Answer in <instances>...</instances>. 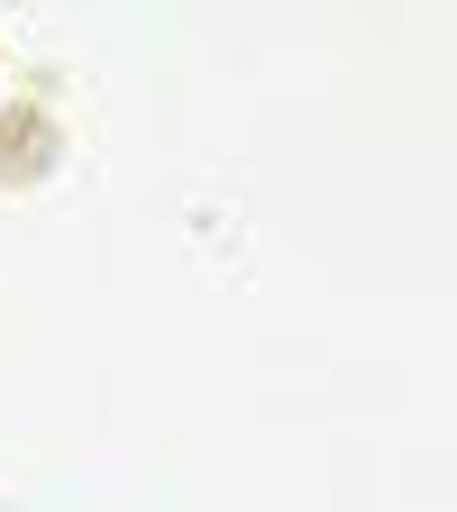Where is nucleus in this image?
Instances as JSON below:
<instances>
[]
</instances>
